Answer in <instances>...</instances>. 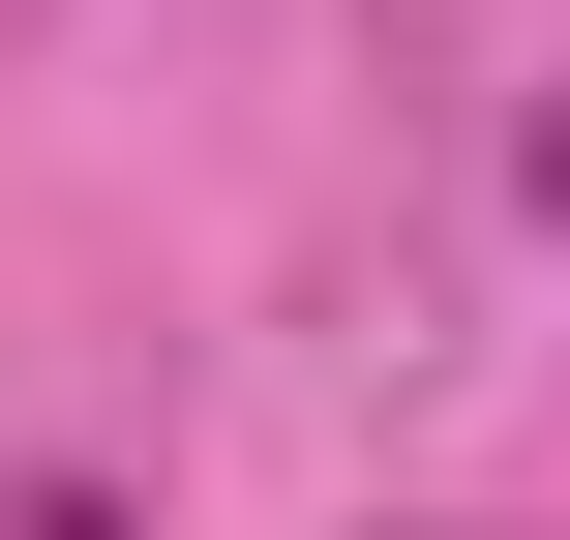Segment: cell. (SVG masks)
Listing matches in <instances>:
<instances>
[{"mask_svg":"<svg viewBox=\"0 0 570 540\" xmlns=\"http://www.w3.org/2000/svg\"><path fill=\"white\" fill-rule=\"evenodd\" d=\"M0 540H120V511H90V481H30V511H0Z\"/></svg>","mask_w":570,"mask_h":540,"instance_id":"1","label":"cell"},{"mask_svg":"<svg viewBox=\"0 0 570 540\" xmlns=\"http://www.w3.org/2000/svg\"><path fill=\"white\" fill-rule=\"evenodd\" d=\"M541 240H570V90H541Z\"/></svg>","mask_w":570,"mask_h":540,"instance_id":"2","label":"cell"}]
</instances>
